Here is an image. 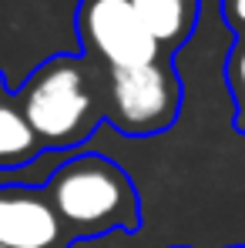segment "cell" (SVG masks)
<instances>
[{
    "label": "cell",
    "instance_id": "cell-10",
    "mask_svg": "<svg viewBox=\"0 0 245 248\" xmlns=\"http://www.w3.org/2000/svg\"><path fill=\"white\" fill-rule=\"evenodd\" d=\"M225 78H229V91L235 97V121L245 131V37H235V47L225 64Z\"/></svg>",
    "mask_w": 245,
    "mask_h": 248
},
{
    "label": "cell",
    "instance_id": "cell-6",
    "mask_svg": "<svg viewBox=\"0 0 245 248\" xmlns=\"http://www.w3.org/2000/svg\"><path fill=\"white\" fill-rule=\"evenodd\" d=\"M81 54L104 71H128L162 61V44L151 37L131 0H84L78 10Z\"/></svg>",
    "mask_w": 245,
    "mask_h": 248
},
{
    "label": "cell",
    "instance_id": "cell-3",
    "mask_svg": "<svg viewBox=\"0 0 245 248\" xmlns=\"http://www.w3.org/2000/svg\"><path fill=\"white\" fill-rule=\"evenodd\" d=\"M98 64L84 54L57 57L24 84L20 111L44 151H81L104 124V104L94 87Z\"/></svg>",
    "mask_w": 245,
    "mask_h": 248
},
{
    "label": "cell",
    "instance_id": "cell-11",
    "mask_svg": "<svg viewBox=\"0 0 245 248\" xmlns=\"http://www.w3.org/2000/svg\"><path fill=\"white\" fill-rule=\"evenodd\" d=\"M225 24L232 27L235 37H245V0H218Z\"/></svg>",
    "mask_w": 245,
    "mask_h": 248
},
{
    "label": "cell",
    "instance_id": "cell-1",
    "mask_svg": "<svg viewBox=\"0 0 245 248\" xmlns=\"http://www.w3.org/2000/svg\"><path fill=\"white\" fill-rule=\"evenodd\" d=\"M235 34L218 0H205L192 41L171 54L181 81L175 124L151 138H124L104 121L87 141L128 171L141 225L71 248H245V131L225 64Z\"/></svg>",
    "mask_w": 245,
    "mask_h": 248
},
{
    "label": "cell",
    "instance_id": "cell-12",
    "mask_svg": "<svg viewBox=\"0 0 245 248\" xmlns=\"http://www.w3.org/2000/svg\"><path fill=\"white\" fill-rule=\"evenodd\" d=\"M0 91H3V87H0Z\"/></svg>",
    "mask_w": 245,
    "mask_h": 248
},
{
    "label": "cell",
    "instance_id": "cell-4",
    "mask_svg": "<svg viewBox=\"0 0 245 248\" xmlns=\"http://www.w3.org/2000/svg\"><path fill=\"white\" fill-rule=\"evenodd\" d=\"M84 0H0V87L20 94L44 64L81 54Z\"/></svg>",
    "mask_w": 245,
    "mask_h": 248
},
{
    "label": "cell",
    "instance_id": "cell-13",
    "mask_svg": "<svg viewBox=\"0 0 245 248\" xmlns=\"http://www.w3.org/2000/svg\"><path fill=\"white\" fill-rule=\"evenodd\" d=\"M0 248H3V245H0Z\"/></svg>",
    "mask_w": 245,
    "mask_h": 248
},
{
    "label": "cell",
    "instance_id": "cell-2",
    "mask_svg": "<svg viewBox=\"0 0 245 248\" xmlns=\"http://www.w3.org/2000/svg\"><path fill=\"white\" fill-rule=\"evenodd\" d=\"M44 195L50 198L71 242L134 232L141 225V202L134 181L118 161L91 148L74 151L57 168Z\"/></svg>",
    "mask_w": 245,
    "mask_h": 248
},
{
    "label": "cell",
    "instance_id": "cell-5",
    "mask_svg": "<svg viewBox=\"0 0 245 248\" xmlns=\"http://www.w3.org/2000/svg\"><path fill=\"white\" fill-rule=\"evenodd\" d=\"M104 121L124 138H151L168 131L181 111V81L171 57H162L145 67L104 71Z\"/></svg>",
    "mask_w": 245,
    "mask_h": 248
},
{
    "label": "cell",
    "instance_id": "cell-9",
    "mask_svg": "<svg viewBox=\"0 0 245 248\" xmlns=\"http://www.w3.org/2000/svg\"><path fill=\"white\" fill-rule=\"evenodd\" d=\"M41 141L27 124L24 111L14 104H0V168L27 165L41 155Z\"/></svg>",
    "mask_w": 245,
    "mask_h": 248
},
{
    "label": "cell",
    "instance_id": "cell-8",
    "mask_svg": "<svg viewBox=\"0 0 245 248\" xmlns=\"http://www.w3.org/2000/svg\"><path fill=\"white\" fill-rule=\"evenodd\" d=\"M151 37L168 50V57L192 41L198 20H202L205 0H131Z\"/></svg>",
    "mask_w": 245,
    "mask_h": 248
},
{
    "label": "cell",
    "instance_id": "cell-7",
    "mask_svg": "<svg viewBox=\"0 0 245 248\" xmlns=\"http://www.w3.org/2000/svg\"><path fill=\"white\" fill-rule=\"evenodd\" d=\"M0 245L3 248H71L44 188H0Z\"/></svg>",
    "mask_w": 245,
    "mask_h": 248
}]
</instances>
